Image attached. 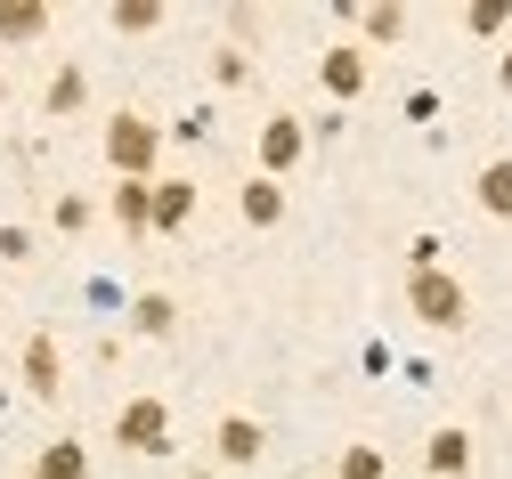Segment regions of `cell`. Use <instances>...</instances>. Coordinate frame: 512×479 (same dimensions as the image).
Listing matches in <instances>:
<instances>
[{
	"label": "cell",
	"instance_id": "6da1fadb",
	"mask_svg": "<svg viewBox=\"0 0 512 479\" xmlns=\"http://www.w3.org/2000/svg\"><path fill=\"white\" fill-rule=\"evenodd\" d=\"M106 163H114V179H163V130L139 114V106H114L106 114Z\"/></svg>",
	"mask_w": 512,
	"mask_h": 479
},
{
	"label": "cell",
	"instance_id": "7a4b0ae2",
	"mask_svg": "<svg viewBox=\"0 0 512 479\" xmlns=\"http://www.w3.org/2000/svg\"><path fill=\"white\" fill-rule=\"evenodd\" d=\"M407 309L431 325V333H456L472 317V293L447 277V268H407Z\"/></svg>",
	"mask_w": 512,
	"mask_h": 479
},
{
	"label": "cell",
	"instance_id": "3957f363",
	"mask_svg": "<svg viewBox=\"0 0 512 479\" xmlns=\"http://www.w3.org/2000/svg\"><path fill=\"white\" fill-rule=\"evenodd\" d=\"M114 447H122V455H171V406H163V398H122Z\"/></svg>",
	"mask_w": 512,
	"mask_h": 479
},
{
	"label": "cell",
	"instance_id": "277c9868",
	"mask_svg": "<svg viewBox=\"0 0 512 479\" xmlns=\"http://www.w3.org/2000/svg\"><path fill=\"white\" fill-rule=\"evenodd\" d=\"M252 155H261V179H285V171L309 155V122H301V114H269V122H261V147H252Z\"/></svg>",
	"mask_w": 512,
	"mask_h": 479
},
{
	"label": "cell",
	"instance_id": "5b68a950",
	"mask_svg": "<svg viewBox=\"0 0 512 479\" xmlns=\"http://www.w3.org/2000/svg\"><path fill=\"white\" fill-rule=\"evenodd\" d=\"M317 82H326V98H334V106L366 98V82H374V74H366V49H358V41H334L326 57H317Z\"/></svg>",
	"mask_w": 512,
	"mask_h": 479
},
{
	"label": "cell",
	"instance_id": "8992f818",
	"mask_svg": "<svg viewBox=\"0 0 512 479\" xmlns=\"http://www.w3.org/2000/svg\"><path fill=\"white\" fill-rule=\"evenodd\" d=\"M17 374H25V398H57L66 390V358H57V333H25V358H17Z\"/></svg>",
	"mask_w": 512,
	"mask_h": 479
},
{
	"label": "cell",
	"instance_id": "52a82bcc",
	"mask_svg": "<svg viewBox=\"0 0 512 479\" xmlns=\"http://www.w3.org/2000/svg\"><path fill=\"white\" fill-rule=\"evenodd\" d=\"M106 220H114L122 236H155V179H114Z\"/></svg>",
	"mask_w": 512,
	"mask_h": 479
},
{
	"label": "cell",
	"instance_id": "ba28073f",
	"mask_svg": "<svg viewBox=\"0 0 512 479\" xmlns=\"http://www.w3.org/2000/svg\"><path fill=\"white\" fill-rule=\"evenodd\" d=\"M261 447H269V431L252 423V415H220V423H212V463H228V471L261 463Z\"/></svg>",
	"mask_w": 512,
	"mask_h": 479
},
{
	"label": "cell",
	"instance_id": "9c48e42d",
	"mask_svg": "<svg viewBox=\"0 0 512 479\" xmlns=\"http://www.w3.org/2000/svg\"><path fill=\"white\" fill-rule=\"evenodd\" d=\"M423 471H431V479H464V471H472V431H464V423H439V431L423 439Z\"/></svg>",
	"mask_w": 512,
	"mask_h": 479
},
{
	"label": "cell",
	"instance_id": "30bf717a",
	"mask_svg": "<svg viewBox=\"0 0 512 479\" xmlns=\"http://www.w3.org/2000/svg\"><path fill=\"white\" fill-rule=\"evenodd\" d=\"M236 212H244V228H277V220H285V179H261V171H252V179L236 187Z\"/></svg>",
	"mask_w": 512,
	"mask_h": 479
},
{
	"label": "cell",
	"instance_id": "8fae6325",
	"mask_svg": "<svg viewBox=\"0 0 512 479\" xmlns=\"http://www.w3.org/2000/svg\"><path fill=\"white\" fill-rule=\"evenodd\" d=\"M82 106H90V74H82V65H57L49 90H41V114L66 122V114H82Z\"/></svg>",
	"mask_w": 512,
	"mask_h": 479
},
{
	"label": "cell",
	"instance_id": "7c38bea8",
	"mask_svg": "<svg viewBox=\"0 0 512 479\" xmlns=\"http://www.w3.org/2000/svg\"><path fill=\"white\" fill-rule=\"evenodd\" d=\"M196 220V179H155V236H179Z\"/></svg>",
	"mask_w": 512,
	"mask_h": 479
},
{
	"label": "cell",
	"instance_id": "4fadbf2b",
	"mask_svg": "<svg viewBox=\"0 0 512 479\" xmlns=\"http://www.w3.org/2000/svg\"><path fill=\"white\" fill-rule=\"evenodd\" d=\"M472 203H480L488 220H512V155L480 163V179H472Z\"/></svg>",
	"mask_w": 512,
	"mask_h": 479
},
{
	"label": "cell",
	"instance_id": "5bb4252c",
	"mask_svg": "<svg viewBox=\"0 0 512 479\" xmlns=\"http://www.w3.org/2000/svg\"><path fill=\"white\" fill-rule=\"evenodd\" d=\"M41 33H49V0H0V41L9 49L41 41Z\"/></svg>",
	"mask_w": 512,
	"mask_h": 479
},
{
	"label": "cell",
	"instance_id": "9a60e30c",
	"mask_svg": "<svg viewBox=\"0 0 512 479\" xmlns=\"http://www.w3.org/2000/svg\"><path fill=\"white\" fill-rule=\"evenodd\" d=\"M33 479H90V447L82 439H49L33 455Z\"/></svg>",
	"mask_w": 512,
	"mask_h": 479
},
{
	"label": "cell",
	"instance_id": "2e32d148",
	"mask_svg": "<svg viewBox=\"0 0 512 479\" xmlns=\"http://www.w3.org/2000/svg\"><path fill=\"white\" fill-rule=\"evenodd\" d=\"M171 325H179V301H171V293H139V301H131V333H147V341H163Z\"/></svg>",
	"mask_w": 512,
	"mask_h": 479
},
{
	"label": "cell",
	"instance_id": "e0dca14e",
	"mask_svg": "<svg viewBox=\"0 0 512 479\" xmlns=\"http://www.w3.org/2000/svg\"><path fill=\"white\" fill-rule=\"evenodd\" d=\"M358 33H366V41H399V33H407V9H399V0H366V9H358Z\"/></svg>",
	"mask_w": 512,
	"mask_h": 479
},
{
	"label": "cell",
	"instance_id": "ac0fdd59",
	"mask_svg": "<svg viewBox=\"0 0 512 479\" xmlns=\"http://www.w3.org/2000/svg\"><path fill=\"white\" fill-rule=\"evenodd\" d=\"M464 33H472V41L512 33V0H472V9H464Z\"/></svg>",
	"mask_w": 512,
	"mask_h": 479
},
{
	"label": "cell",
	"instance_id": "d6986e66",
	"mask_svg": "<svg viewBox=\"0 0 512 479\" xmlns=\"http://www.w3.org/2000/svg\"><path fill=\"white\" fill-rule=\"evenodd\" d=\"M49 220H57V236H82V228L98 220V203H90V195H57V203H49Z\"/></svg>",
	"mask_w": 512,
	"mask_h": 479
},
{
	"label": "cell",
	"instance_id": "ffe728a7",
	"mask_svg": "<svg viewBox=\"0 0 512 479\" xmlns=\"http://www.w3.org/2000/svg\"><path fill=\"white\" fill-rule=\"evenodd\" d=\"M163 25V0H114V33H155Z\"/></svg>",
	"mask_w": 512,
	"mask_h": 479
},
{
	"label": "cell",
	"instance_id": "44dd1931",
	"mask_svg": "<svg viewBox=\"0 0 512 479\" xmlns=\"http://www.w3.org/2000/svg\"><path fill=\"white\" fill-rule=\"evenodd\" d=\"M334 479H391V463H382V447H342Z\"/></svg>",
	"mask_w": 512,
	"mask_h": 479
},
{
	"label": "cell",
	"instance_id": "7402d4cb",
	"mask_svg": "<svg viewBox=\"0 0 512 479\" xmlns=\"http://www.w3.org/2000/svg\"><path fill=\"white\" fill-rule=\"evenodd\" d=\"M212 82H220V90H244V82H252V57H244V49H220V57H212Z\"/></svg>",
	"mask_w": 512,
	"mask_h": 479
},
{
	"label": "cell",
	"instance_id": "603a6c76",
	"mask_svg": "<svg viewBox=\"0 0 512 479\" xmlns=\"http://www.w3.org/2000/svg\"><path fill=\"white\" fill-rule=\"evenodd\" d=\"M25 252H33V236H25V228H0V260H25Z\"/></svg>",
	"mask_w": 512,
	"mask_h": 479
},
{
	"label": "cell",
	"instance_id": "cb8c5ba5",
	"mask_svg": "<svg viewBox=\"0 0 512 479\" xmlns=\"http://www.w3.org/2000/svg\"><path fill=\"white\" fill-rule=\"evenodd\" d=\"M496 82H504V98H512V41H504V65H496Z\"/></svg>",
	"mask_w": 512,
	"mask_h": 479
},
{
	"label": "cell",
	"instance_id": "d4e9b609",
	"mask_svg": "<svg viewBox=\"0 0 512 479\" xmlns=\"http://www.w3.org/2000/svg\"><path fill=\"white\" fill-rule=\"evenodd\" d=\"M187 479H220V471H187Z\"/></svg>",
	"mask_w": 512,
	"mask_h": 479
}]
</instances>
